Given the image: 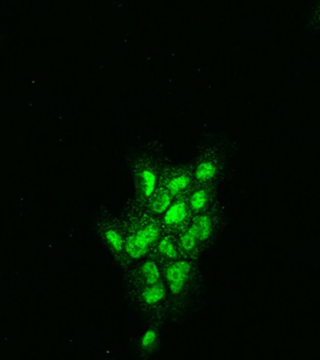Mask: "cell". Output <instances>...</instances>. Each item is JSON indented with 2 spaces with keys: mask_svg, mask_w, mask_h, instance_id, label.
Instances as JSON below:
<instances>
[{
  "mask_svg": "<svg viewBox=\"0 0 320 360\" xmlns=\"http://www.w3.org/2000/svg\"><path fill=\"white\" fill-rule=\"evenodd\" d=\"M160 268L167 292V324H182L206 303L203 271L198 262L182 258Z\"/></svg>",
  "mask_w": 320,
  "mask_h": 360,
  "instance_id": "cell-1",
  "label": "cell"
},
{
  "mask_svg": "<svg viewBox=\"0 0 320 360\" xmlns=\"http://www.w3.org/2000/svg\"><path fill=\"white\" fill-rule=\"evenodd\" d=\"M194 183L193 173L186 170H174L171 173L169 172L166 177H160L158 185L165 188L168 193L175 198L184 194Z\"/></svg>",
  "mask_w": 320,
  "mask_h": 360,
  "instance_id": "cell-9",
  "label": "cell"
},
{
  "mask_svg": "<svg viewBox=\"0 0 320 360\" xmlns=\"http://www.w3.org/2000/svg\"><path fill=\"white\" fill-rule=\"evenodd\" d=\"M133 307L147 325L164 327L167 324V292L164 280L129 289Z\"/></svg>",
  "mask_w": 320,
  "mask_h": 360,
  "instance_id": "cell-4",
  "label": "cell"
},
{
  "mask_svg": "<svg viewBox=\"0 0 320 360\" xmlns=\"http://www.w3.org/2000/svg\"><path fill=\"white\" fill-rule=\"evenodd\" d=\"M148 255L154 259L160 267L181 259L177 247V237L163 233L162 237L151 248Z\"/></svg>",
  "mask_w": 320,
  "mask_h": 360,
  "instance_id": "cell-7",
  "label": "cell"
},
{
  "mask_svg": "<svg viewBox=\"0 0 320 360\" xmlns=\"http://www.w3.org/2000/svg\"><path fill=\"white\" fill-rule=\"evenodd\" d=\"M184 195L193 218L206 211L219 199L216 186L196 183L188 190Z\"/></svg>",
  "mask_w": 320,
  "mask_h": 360,
  "instance_id": "cell-6",
  "label": "cell"
},
{
  "mask_svg": "<svg viewBox=\"0 0 320 360\" xmlns=\"http://www.w3.org/2000/svg\"><path fill=\"white\" fill-rule=\"evenodd\" d=\"M192 218L186 198L182 194L173 199L160 220L164 233L177 237L190 225Z\"/></svg>",
  "mask_w": 320,
  "mask_h": 360,
  "instance_id": "cell-5",
  "label": "cell"
},
{
  "mask_svg": "<svg viewBox=\"0 0 320 360\" xmlns=\"http://www.w3.org/2000/svg\"><path fill=\"white\" fill-rule=\"evenodd\" d=\"M143 333L136 341V353L139 358L148 360L155 356L163 345V333L161 326L147 325Z\"/></svg>",
  "mask_w": 320,
  "mask_h": 360,
  "instance_id": "cell-8",
  "label": "cell"
},
{
  "mask_svg": "<svg viewBox=\"0 0 320 360\" xmlns=\"http://www.w3.org/2000/svg\"><path fill=\"white\" fill-rule=\"evenodd\" d=\"M104 239L113 253L124 259V232L122 229L109 227L104 232Z\"/></svg>",
  "mask_w": 320,
  "mask_h": 360,
  "instance_id": "cell-11",
  "label": "cell"
},
{
  "mask_svg": "<svg viewBox=\"0 0 320 360\" xmlns=\"http://www.w3.org/2000/svg\"><path fill=\"white\" fill-rule=\"evenodd\" d=\"M228 222L224 203L218 199L210 208L192 218L190 225L177 236L182 259L199 262L201 256L220 240Z\"/></svg>",
  "mask_w": 320,
  "mask_h": 360,
  "instance_id": "cell-2",
  "label": "cell"
},
{
  "mask_svg": "<svg viewBox=\"0 0 320 360\" xmlns=\"http://www.w3.org/2000/svg\"><path fill=\"white\" fill-rule=\"evenodd\" d=\"M168 192L162 186L157 185L154 192L143 205L146 210L156 218H161L173 201Z\"/></svg>",
  "mask_w": 320,
  "mask_h": 360,
  "instance_id": "cell-10",
  "label": "cell"
},
{
  "mask_svg": "<svg viewBox=\"0 0 320 360\" xmlns=\"http://www.w3.org/2000/svg\"><path fill=\"white\" fill-rule=\"evenodd\" d=\"M123 232L124 259L129 267L147 257L164 233L160 218L149 214L136 199L131 203Z\"/></svg>",
  "mask_w": 320,
  "mask_h": 360,
  "instance_id": "cell-3",
  "label": "cell"
}]
</instances>
